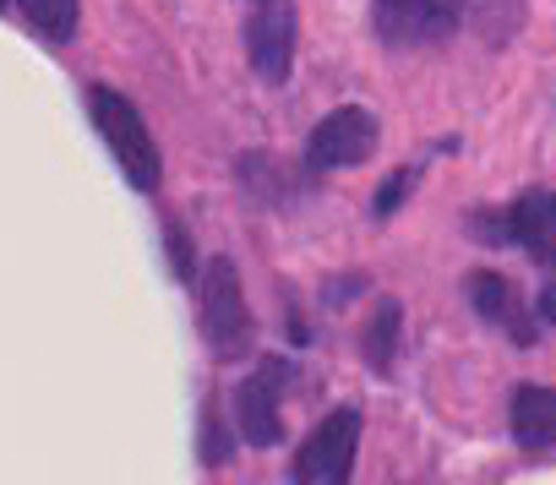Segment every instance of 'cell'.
Segmentation results:
<instances>
[{"label":"cell","mask_w":556,"mask_h":485,"mask_svg":"<svg viewBox=\"0 0 556 485\" xmlns=\"http://www.w3.org/2000/svg\"><path fill=\"white\" fill-rule=\"evenodd\" d=\"M371 153H377V120L361 104L333 110L306 142V164L312 169H350V164H366Z\"/></svg>","instance_id":"8992f818"},{"label":"cell","mask_w":556,"mask_h":485,"mask_svg":"<svg viewBox=\"0 0 556 485\" xmlns=\"http://www.w3.org/2000/svg\"><path fill=\"white\" fill-rule=\"evenodd\" d=\"M399 322H404L399 301H382L371 328H366V366L371 371H393V360H399Z\"/></svg>","instance_id":"7c38bea8"},{"label":"cell","mask_w":556,"mask_h":485,"mask_svg":"<svg viewBox=\"0 0 556 485\" xmlns=\"http://www.w3.org/2000/svg\"><path fill=\"white\" fill-rule=\"evenodd\" d=\"M355 447H361V414L355 409H339L328 414L295 452V480H312V485H333V480H350L355 469Z\"/></svg>","instance_id":"5b68a950"},{"label":"cell","mask_w":556,"mask_h":485,"mask_svg":"<svg viewBox=\"0 0 556 485\" xmlns=\"http://www.w3.org/2000/svg\"><path fill=\"white\" fill-rule=\"evenodd\" d=\"M17 12L28 17L34 34H45L50 44H66L77 34V0H17Z\"/></svg>","instance_id":"8fae6325"},{"label":"cell","mask_w":556,"mask_h":485,"mask_svg":"<svg viewBox=\"0 0 556 485\" xmlns=\"http://www.w3.org/2000/svg\"><path fill=\"white\" fill-rule=\"evenodd\" d=\"M202 436H218V420H213V414H202ZM202 458H207V463H224L229 452H224L218 442H202Z\"/></svg>","instance_id":"5bb4252c"},{"label":"cell","mask_w":556,"mask_h":485,"mask_svg":"<svg viewBox=\"0 0 556 485\" xmlns=\"http://www.w3.org/2000/svg\"><path fill=\"white\" fill-rule=\"evenodd\" d=\"M202 333H207L218 360H235V355L251 349V311H245L240 273H235L229 257H207V273H202Z\"/></svg>","instance_id":"277c9868"},{"label":"cell","mask_w":556,"mask_h":485,"mask_svg":"<svg viewBox=\"0 0 556 485\" xmlns=\"http://www.w3.org/2000/svg\"><path fill=\"white\" fill-rule=\"evenodd\" d=\"M540 322H551V328H556V284L540 295Z\"/></svg>","instance_id":"9a60e30c"},{"label":"cell","mask_w":556,"mask_h":485,"mask_svg":"<svg viewBox=\"0 0 556 485\" xmlns=\"http://www.w3.org/2000/svg\"><path fill=\"white\" fill-rule=\"evenodd\" d=\"M285 376H290L285 360H262V371L235 387V420H240V436L251 447H278V436H285V414H278Z\"/></svg>","instance_id":"ba28073f"},{"label":"cell","mask_w":556,"mask_h":485,"mask_svg":"<svg viewBox=\"0 0 556 485\" xmlns=\"http://www.w3.org/2000/svg\"><path fill=\"white\" fill-rule=\"evenodd\" d=\"M464 23V0H371V28L393 50L447 44Z\"/></svg>","instance_id":"3957f363"},{"label":"cell","mask_w":556,"mask_h":485,"mask_svg":"<svg viewBox=\"0 0 556 485\" xmlns=\"http://www.w3.org/2000/svg\"><path fill=\"white\" fill-rule=\"evenodd\" d=\"M469 306H475L491 328L513 333L523 349L534 344V317L523 311V295L513 290V279H502V273H475V279H469Z\"/></svg>","instance_id":"9c48e42d"},{"label":"cell","mask_w":556,"mask_h":485,"mask_svg":"<svg viewBox=\"0 0 556 485\" xmlns=\"http://www.w3.org/2000/svg\"><path fill=\"white\" fill-rule=\"evenodd\" d=\"M415 175H420V169H393V180H388V186L377 191V218H393V213H399V202L409 196Z\"/></svg>","instance_id":"4fadbf2b"},{"label":"cell","mask_w":556,"mask_h":485,"mask_svg":"<svg viewBox=\"0 0 556 485\" xmlns=\"http://www.w3.org/2000/svg\"><path fill=\"white\" fill-rule=\"evenodd\" d=\"M0 7H7V0H0Z\"/></svg>","instance_id":"2e32d148"},{"label":"cell","mask_w":556,"mask_h":485,"mask_svg":"<svg viewBox=\"0 0 556 485\" xmlns=\"http://www.w3.org/2000/svg\"><path fill=\"white\" fill-rule=\"evenodd\" d=\"M507 420H513L518 447L551 452V447H556V387L518 382V387H513V404H507Z\"/></svg>","instance_id":"30bf717a"},{"label":"cell","mask_w":556,"mask_h":485,"mask_svg":"<svg viewBox=\"0 0 556 485\" xmlns=\"http://www.w3.org/2000/svg\"><path fill=\"white\" fill-rule=\"evenodd\" d=\"M88 110H93V126H99L104 148L115 153L121 175H126L137 191H153L159 175H164V164H159V142H153V131L142 126L137 104L121 99L115 88H93V93H88Z\"/></svg>","instance_id":"6da1fadb"},{"label":"cell","mask_w":556,"mask_h":485,"mask_svg":"<svg viewBox=\"0 0 556 485\" xmlns=\"http://www.w3.org/2000/svg\"><path fill=\"white\" fill-rule=\"evenodd\" d=\"M475 234L491 246H518L540 268H556V191H523L507 213H475Z\"/></svg>","instance_id":"7a4b0ae2"},{"label":"cell","mask_w":556,"mask_h":485,"mask_svg":"<svg viewBox=\"0 0 556 485\" xmlns=\"http://www.w3.org/2000/svg\"><path fill=\"white\" fill-rule=\"evenodd\" d=\"M295 34H301V23H295V7H290V0H262V12L245 23V55H251V66L262 72V82L278 88V82L290 77Z\"/></svg>","instance_id":"52a82bcc"}]
</instances>
